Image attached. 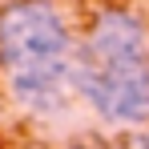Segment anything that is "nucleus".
<instances>
[{
	"instance_id": "obj_1",
	"label": "nucleus",
	"mask_w": 149,
	"mask_h": 149,
	"mask_svg": "<svg viewBox=\"0 0 149 149\" xmlns=\"http://www.w3.org/2000/svg\"><path fill=\"white\" fill-rule=\"evenodd\" d=\"M0 65L24 109H61L77 89V45L65 12L52 0H8L0 8Z\"/></svg>"
},
{
	"instance_id": "obj_2",
	"label": "nucleus",
	"mask_w": 149,
	"mask_h": 149,
	"mask_svg": "<svg viewBox=\"0 0 149 149\" xmlns=\"http://www.w3.org/2000/svg\"><path fill=\"white\" fill-rule=\"evenodd\" d=\"M77 93L89 101V109L109 125H145L149 121V65L105 69L77 56Z\"/></svg>"
},
{
	"instance_id": "obj_3",
	"label": "nucleus",
	"mask_w": 149,
	"mask_h": 149,
	"mask_svg": "<svg viewBox=\"0 0 149 149\" xmlns=\"http://www.w3.org/2000/svg\"><path fill=\"white\" fill-rule=\"evenodd\" d=\"M77 56L105 69L149 65V28L125 8H101L85 28V45Z\"/></svg>"
},
{
	"instance_id": "obj_4",
	"label": "nucleus",
	"mask_w": 149,
	"mask_h": 149,
	"mask_svg": "<svg viewBox=\"0 0 149 149\" xmlns=\"http://www.w3.org/2000/svg\"><path fill=\"white\" fill-rule=\"evenodd\" d=\"M113 149H149V129H145V133H133V137H125V141H117Z\"/></svg>"
}]
</instances>
